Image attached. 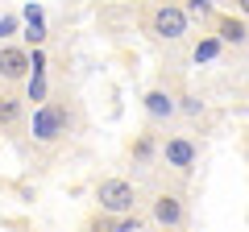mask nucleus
Wrapping results in <instances>:
<instances>
[{
  "mask_svg": "<svg viewBox=\"0 0 249 232\" xmlns=\"http://www.w3.org/2000/svg\"><path fill=\"white\" fill-rule=\"evenodd\" d=\"M79 129V108L71 99H46L29 112V137L34 145H58Z\"/></svg>",
  "mask_w": 249,
  "mask_h": 232,
  "instance_id": "nucleus-1",
  "label": "nucleus"
},
{
  "mask_svg": "<svg viewBox=\"0 0 249 232\" xmlns=\"http://www.w3.org/2000/svg\"><path fill=\"white\" fill-rule=\"evenodd\" d=\"M96 199V212H108V215H133L137 203H142V191H137L133 179H121V174H108V179L96 182L91 191Z\"/></svg>",
  "mask_w": 249,
  "mask_h": 232,
  "instance_id": "nucleus-2",
  "label": "nucleus"
},
{
  "mask_svg": "<svg viewBox=\"0 0 249 232\" xmlns=\"http://www.w3.org/2000/svg\"><path fill=\"white\" fill-rule=\"evenodd\" d=\"M162 166L178 179H191L199 170V141L187 129H166L162 133Z\"/></svg>",
  "mask_w": 249,
  "mask_h": 232,
  "instance_id": "nucleus-3",
  "label": "nucleus"
},
{
  "mask_svg": "<svg viewBox=\"0 0 249 232\" xmlns=\"http://www.w3.org/2000/svg\"><path fill=\"white\" fill-rule=\"evenodd\" d=\"M191 25L196 21L187 17V9L183 4H170V0H162V4H154L150 13H145V33L150 37H158V42H183L187 33H191Z\"/></svg>",
  "mask_w": 249,
  "mask_h": 232,
  "instance_id": "nucleus-4",
  "label": "nucleus"
},
{
  "mask_svg": "<svg viewBox=\"0 0 249 232\" xmlns=\"http://www.w3.org/2000/svg\"><path fill=\"white\" fill-rule=\"evenodd\" d=\"M142 112H145V120H150L154 129H175L178 120H183V112H178V91H170L166 83L145 87L142 91Z\"/></svg>",
  "mask_w": 249,
  "mask_h": 232,
  "instance_id": "nucleus-5",
  "label": "nucleus"
},
{
  "mask_svg": "<svg viewBox=\"0 0 249 232\" xmlns=\"http://www.w3.org/2000/svg\"><path fill=\"white\" fill-rule=\"evenodd\" d=\"M145 215L154 228H187V195L183 191H154Z\"/></svg>",
  "mask_w": 249,
  "mask_h": 232,
  "instance_id": "nucleus-6",
  "label": "nucleus"
},
{
  "mask_svg": "<svg viewBox=\"0 0 249 232\" xmlns=\"http://www.w3.org/2000/svg\"><path fill=\"white\" fill-rule=\"evenodd\" d=\"M129 166H133V174H150V170L162 166V133L154 125H145L129 141Z\"/></svg>",
  "mask_w": 249,
  "mask_h": 232,
  "instance_id": "nucleus-7",
  "label": "nucleus"
},
{
  "mask_svg": "<svg viewBox=\"0 0 249 232\" xmlns=\"http://www.w3.org/2000/svg\"><path fill=\"white\" fill-rule=\"evenodd\" d=\"M34 75V63H29V46H17V42H0V83H25Z\"/></svg>",
  "mask_w": 249,
  "mask_h": 232,
  "instance_id": "nucleus-8",
  "label": "nucleus"
},
{
  "mask_svg": "<svg viewBox=\"0 0 249 232\" xmlns=\"http://www.w3.org/2000/svg\"><path fill=\"white\" fill-rule=\"evenodd\" d=\"M212 33L220 37L229 50H249V17H241V13H216Z\"/></svg>",
  "mask_w": 249,
  "mask_h": 232,
  "instance_id": "nucleus-9",
  "label": "nucleus"
},
{
  "mask_svg": "<svg viewBox=\"0 0 249 232\" xmlns=\"http://www.w3.org/2000/svg\"><path fill=\"white\" fill-rule=\"evenodd\" d=\"M29 125V99L21 91H0V133H17Z\"/></svg>",
  "mask_w": 249,
  "mask_h": 232,
  "instance_id": "nucleus-10",
  "label": "nucleus"
},
{
  "mask_svg": "<svg viewBox=\"0 0 249 232\" xmlns=\"http://www.w3.org/2000/svg\"><path fill=\"white\" fill-rule=\"evenodd\" d=\"M224 50H229V46H224L216 33H199L196 42H191V50H187V63L191 66H208V63H216Z\"/></svg>",
  "mask_w": 249,
  "mask_h": 232,
  "instance_id": "nucleus-11",
  "label": "nucleus"
},
{
  "mask_svg": "<svg viewBox=\"0 0 249 232\" xmlns=\"http://www.w3.org/2000/svg\"><path fill=\"white\" fill-rule=\"evenodd\" d=\"M178 112H183V120H191V125H204L208 120V104L196 91H178Z\"/></svg>",
  "mask_w": 249,
  "mask_h": 232,
  "instance_id": "nucleus-12",
  "label": "nucleus"
},
{
  "mask_svg": "<svg viewBox=\"0 0 249 232\" xmlns=\"http://www.w3.org/2000/svg\"><path fill=\"white\" fill-rule=\"evenodd\" d=\"M21 87H25V91H21V96H25L29 104H34V108L50 99V79H46V75H29V79L21 83Z\"/></svg>",
  "mask_w": 249,
  "mask_h": 232,
  "instance_id": "nucleus-13",
  "label": "nucleus"
},
{
  "mask_svg": "<svg viewBox=\"0 0 249 232\" xmlns=\"http://www.w3.org/2000/svg\"><path fill=\"white\" fill-rule=\"evenodd\" d=\"M183 9H187V17L191 21H216V13H220V0H183Z\"/></svg>",
  "mask_w": 249,
  "mask_h": 232,
  "instance_id": "nucleus-14",
  "label": "nucleus"
},
{
  "mask_svg": "<svg viewBox=\"0 0 249 232\" xmlns=\"http://www.w3.org/2000/svg\"><path fill=\"white\" fill-rule=\"evenodd\" d=\"M145 228H154V224H150V215H142V212L116 215V232H145Z\"/></svg>",
  "mask_w": 249,
  "mask_h": 232,
  "instance_id": "nucleus-15",
  "label": "nucleus"
},
{
  "mask_svg": "<svg viewBox=\"0 0 249 232\" xmlns=\"http://www.w3.org/2000/svg\"><path fill=\"white\" fill-rule=\"evenodd\" d=\"M83 232H116V215H108V212H96L88 224H83Z\"/></svg>",
  "mask_w": 249,
  "mask_h": 232,
  "instance_id": "nucleus-16",
  "label": "nucleus"
},
{
  "mask_svg": "<svg viewBox=\"0 0 249 232\" xmlns=\"http://www.w3.org/2000/svg\"><path fill=\"white\" fill-rule=\"evenodd\" d=\"M46 25H25L21 29V46H29V50H34V46H46Z\"/></svg>",
  "mask_w": 249,
  "mask_h": 232,
  "instance_id": "nucleus-17",
  "label": "nucleus"
},
{
  "mask_svg": "<svg viewBox=\"0 0 249 232\" xmlns=\"http://www.w3.org/2000/svg\"><path fill=\"white\" fill-rule=\"evenodd\" d=\"M29 63H34V75H46V71H50V58H46V46H34V50H29Z\"/></svg>",
  "mask_w": 249,
  "mask_h": 232,
  "instance_id": "nucleus-18",
  "label": "nucleus"
},
{
  "mask_svg": "<svg viewBox=\"0 0 249 232\" xmlns=\"http://www.w3.org/2000/svg\"><path fill=\"white\" fill-rule=\"evenodd\" d=\"M17 25H21L17 17H9V13H0V42H9V37L17 33Z\"/></svg>",
  "mask_w": 249,
  "mask_h": 232,
  "instance_id": "nucleus-19",
  "label": "nucleus"
},
{
  "mask_svg": "<svg viewBox=\"0 0 249 232\" xmlns=\"http://www.w3.org/2000/svg\"><path fill=\"white\" fill-rule=\"evenodd\" d=\"M25 25H46V13H42V4H25Z\"/></svg>",
  "mask_w": 249,
  "mask_h": 232,
  "instance_id": "nucleus-20",
  "label": "nucleus"
},
{
  "mask_svg": "<svg viewBox=\"0 0 249 232\" xmlns=\"http://www.w3.org/2000/svg\"><path fill=\"white\" fill-rule=\"evenodd\" d=\"M232 13H241V17H249V0H232Z\"/></svg>",
  "mask_w": 249,
  "mask_h": 232,
  "instance_id": "nucleus-21",
  "label": "nucleus"
},
{
  "mask_svg": "<svg viewBox=\"0 0 249 232\" xmlns=\"http://www.w3.org/2000/svg\"><path fill=\"white\" fill-rule=\"evenodd\" d=\"M154 232H183V228H154Z\"/></svg>",
  "mask_w": 249,
  "mask_h": 232,
  "instance_id": "nucleus-22",
  "label": "nucleus"
}]
</instances>
